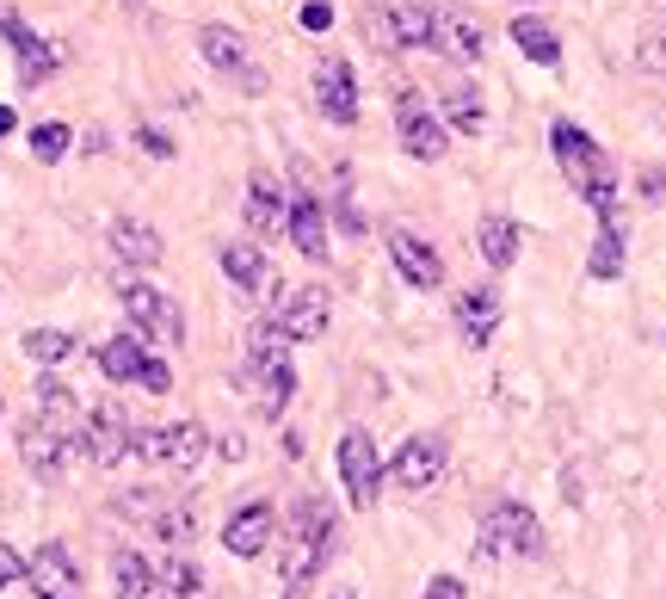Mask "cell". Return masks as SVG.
I'll return each instance as SVG.
<instances>
[{
    "label": "cell",
    "instance_id": "5bb4252c",
    "mask_svg": "<svg viewBox=\"0 0 666 599\" xmlns=\"http://www.w3.org/2000/svg\"><path fill=\"white\" fill-rule=\"evenodd\" d=\"M0 38L13 44V56H19V81H25V87H44V81L56 75L62 50H56V44H44V38H31L19 13H0Z\"/></svg>",
    "mask_w": 666,
    "mask_h": 599
},
{
    "label": "cell",
    "instance_id": "603a6c76",
    "mask_svg": "<svg viewBox=\"0 0 666 599\" xmlns=\"http://www.w3.org/2000/svg\"><path fill=\"white\" fill-rule=\"evenodd\" d=\"M37 420H44V427H56V433H68V439H81V402H74V390L68 383L50 371V377H37Z\"/></svg>",
    "mask_w": 666,
    "mask_h": 599
},
{
    "label": "cell",
    "instance_id": "e575fe53",
    "mask_svg": "<svg viewBox=\"0 0 666 599\" xmlns=\"http://www.w3.org/2000/svg\"><path fill=\"white\" fill-rule=\"evenodd\" d=\"M68 149H74V130H68V124H37V130H31V155H37V161H62Z\"/></svg>",
    "mask_w": 666,
    "mask_h": 599
},
{
    "label": "cell",
    "instance_id": "d4e9b609",
    "mask_svg": "<svg viewBox=\"0 0 666 599\" xmlns=\"http://www.w3.org/2000/svg\"><path fill=\"white\" fill-rule=\"evenodd\" d=\"M284 198H278V180H272V173H253V180H247V229L253 235H278L284 229Z\"/></svg>",
    "mask_w": 666,
    "mask_h": 599
},
{
    "label": "cell",
    "instance_id": "9a60e30c",
    "mask_svg": "<svg viewBox=\"0 0 666 599\" xmlns=\"http://www.w3.org/2000/svg\"><path fill=\"white\" fill-rule=\"evenodd\" d=\"M315 105H321L327 124H358V87H352V68L340 56L315 62Z\"/></svg>",
    "mask_w": 666,
    "mask_h": 599
},
{
    "label": "cell",
    "instance_id": "277c9868",
    "mask_svg": "<svg viewBox=\"0 0 666 599\" xmlns=\"http://www.w3.org/2000/svg\"><path fill=\"white\" fill-rule=\"evenodd\" d=\"M481 550L488 556H543V525L525 501H494L481 513Z\"/></svg>",
    "mask_w": 666,
    "mask_h": 599
},
{
    "label": "cell",
    "instance_id": "7402d4cb",
    "mask_svg": "<svg viewBox=\"0 0 666 599\" xmlns=\"http://www.w3.org/2000/svg\"><path fill=\"white\" fill-rule=\"evenodd\" d=\"M284 235L296 241V254L303 260H327V217L309 192H296V204L284 210Z\"/></svg>",
    "mask_w": 666,
    "mask_h": 599
},
{
    "label": "cell",
    "instance_id": "83f0119b",
    "mask_svg": "<svg viewBox=\"0 0 666 599\" xmlns=\"http://www.w3.org/2000/svg\"><path fill=\"white\" fill-rule=\"evenodd\" d=\"M111 593H118V599H148V593H155V569H148L136 550H118V556H111Z\"/></svg>",
    "mask_w": 666,
    "mask_h": 599
},
{
    "label": "cell",
    "instance_id": "44dd1931",
    "mask_svg": "<svg viewBox=\"0 0 666 599\" xmlns=\"http://www.w3.org/2000/svg\"><path fill=\"white\" fill-rule=\"evenodd\" d=\"M494 328H500V291H494V285L463 291V297H457V334H463L469 346H488Z\"/></svg>",
    "mask_w": 666,
    "mask_h": 599
},
{
    "label": "cell",
    "instance_id": "7a4b0ae2",
    "mask_svg": "<svg viewBox=\"0 0 666 599\" xmlns=\"http://www.w3.org/2000/svg\"><path fill=\"white\" fill-rule=\"evenodd\" d=\"M549 149H555V161H562V173H568V186L592 204V210H617V173H611V161H605V149L592 143V136L580 130V124H555L549 130Z\"/></svg>",
    "mask_w": 666,
    "mask_h": 599
},
{
    "label": "cell",
    "instance_id": "ba28073f",
    "mask_svg": "<svg viewBox=\"0 0 666 599\" xmlns=\"http://www.w3.org/2000/svg\"><path fill=\"white\" fill-rule=\"evenodd\" d=\"M198 56L216 68V75H229L241 93H266V68L247 56V38H241L235 25H204L198 31Z\"/></svg>",
    "mask_w": 666,
    "mask_h": 599
},
{
    "label": "cell",
    "instance_id": "ffe728a7",
    "mask_svg": "<svg viewBox=\"0 0 666 599\" xmlns=\"http://www.w3.org/2000/svg\"><path fill=\"white\" fill-rule=\"evenodd\" d=\"M389 38L395 50H426L438 44V0H389Z\"/></svg>",
    "mask_w": 666,
    "mask_h": 599
},
{
    "label": "cell",
    "instance_id": "e0dca14e",
    "mask_svg": "<svg viewBox=\"0 0 666 599\" xmlns=\"http://www.w3.org/2000/svg\"><path fill=\"white\" fill-rule=\"evenodd\" d=\"M222 272L235 278L241 291H253V297H284V285H278V272H272V260L253 248V241H222Z\"/></svg>",
    "mask_w": 666,
    "mask_h": 599
},
{
    "label": "cell",
    "instance_id": "d6a6232c",
    "mask_svg": "<svg viewBox=\"0 0 666 599\" xmlns=\"http://www.w3.org/2000/svg\"><path fill=\"white\" fill-rule=\"evenodd\" d=\"M648 68H666V0H654L648 19H642V50H636Z\"/></svg>",
    "mask_w": 666,
    "mask_h": 599
},
{
    "label": "cell",
    "instance_id": "74e56055",
    "mask_svg": "<svg viewBox=\"0 0 666 599\" xmlns=\"http://www.w3.org/2000/svg\"><path fill=\"white\" fill-rule=\"evenodd\" d=\"M636 192H642V204H666V161H648L636 173Z\"/></svg>",
    "mask_w": 666,
    "mask_h": 599
},
{
    "label": "cell",
    "instance_id": "8992f818",
    "mask_svg": "<svg viewBox=\"0 0 666 599\" xmlns=\"http://www.w3.org/2000/svg\"><path fill=\"white\" fill-rule=\"evenodd\" d=\"M118 297H124V315H130V328H136L142 340H161V346H179V340H185V315H179V303H173L167 291L130 278Z\"/></svg>",
    "mask_w": 666,
    "mask_h": 599
},
{
    "label": "cell",
    "instance_id": "1f68e13d",
    "mask_svg": "<svg viewBox=\"0 0 666 599\" xmlns=\"http://www.w3.org/2000/svg\"><path fill=\"white\" fill-rule=\"evenodd\" d=\"M25 359H37V365L74 359V334H62V328H31V334H25Z\"/></svg>",
    "mask_w": 666,
    "mask_h": 599
},
{
    "label": "cell",
    "instance_id": "f35d334b",
    "mask_svg": "<svg viewBox=\"0 0 666 599\" xmlns=\"http://www.w3.org/2000/svg\"><path fill=\"white\" fill-rule=\"evenodd\" d=\"M136 383H142L148 396H167V390H173V371H167V359H142V377H136Z\"/></svg>",
    "mask_w": 666,
    "mask_h": 599
},
{
    "label": "cell",
    "instance_id": "f546056e",
    "mask_svg": "<svg viewBox=\"0 0 666 599\" xmlns=\"http://www.w3.org/2000/svg\"><path fill=\"white\" fill-rule=\"evenodd\" d=\"M512 44L525 50L531 62H543V68H555V62H562V38H555L549 25H537V19H512Z\"/></svg>",
    "mask_w": 666,
    "mask_h": 599
},
{
    "label": "cell",
    "instance_id": "836d02e7",
    "mask_svg": "<svg viewBox=\"0 0 666 599\" xmlns=\"http://www.w3.org/2000/svg\"><path fill=\"white\" fill-rule=\"evenodd\" d=\"M444 44H451V56L475 62V56H481V25H475L469 13H451V19H444Z\"/></svg>",
    "mask_w": 666,
    "mask_h": 599
},
{
    "label": "cell",
    "instance_id": "52a82bcc",
    "mask_svg": "<svg viewBox=\"0 0 666 599\" xmlns=\"http://www.w3.org/2000/svg\"><path fill=\"white\" fill-rule=\"evenodd\" d=\"M19 457H25V470H31L37 482H62L74 457H87V439H68V433L44 427V420L31 414L25 427H19Z\"/></svg>",
    "mask_w": 666,
    "mask_h": 599
},
{
    "label": "cell",
    "instance_id": "2e32d148",
    "mask_svg": "<svg viewBox=\"0 0 666 599\" xmlns=\"http://www.w3.org/2000/svg\"><path fill=\"white\" fill-rule=\"evenodd\" d=\"M389 260H395V272H401L414 291H438V285H444V260L426 248L414 229H389Z\"/></svg>",
    "mask_w": 666,
    "mask_h": 599
},
{
    "label": "cell",
    "instance_id": "d6986e66",
    "mask_svg": "<svg viewBox=\"0 0 666 599\" xmlns=\"http://www.w3.org/2000/svg\"><path fill=\"white\" fill-rule=\"evenodd\" d=\"M272 532H278L272 501H247V507L229 513V525H222V544H229V556H259L272 544Z\"/></svg>",
    "mask_w": 666,
    "mask_h": 599
},
{
    "label": "cell",
    "instance_id": "d590c367",
    "mask_svg": "<svg viewBox=\"0 0 666 599\" xmlns=\"http://www.w3.org/2000/svg\"><path fill=\"white\" fill-rule=\"evenodd\" d=\"M155 538H167L173 550L192 544V507H173V501H167V507L155 513Z\"/></svg>",
    "mask_w": 666,
    "mask_h": 599
},
{
    "label": "cell",
    "instance_id": "ee69618b",
    "mask_svg": "<svg viewBox=\"0 0 666 599\" xmlns=\"http://www.w3.org/2000/svg\"><path fill=\"white\" fill-rule=\"evenodd\" d=\"M13 124H19V118H13V105H0V136H13Z\"/></svg>",
    "mask_w": 666,
    "mask_h": 599
},
{
    "label": "cell",
    "instance_id": "484cf974",
    "mask_svg": "<svg viewBox=\"0 0 666 599\" xmlns=\"http://www.w3.org/2000/svg\"><path fill=\"white\" fill-rule=\"evenodd\" d=\"M475 248H481V260H488L494 272H506L512 260H518V223L512 217H481V229H475Z\"/></svg>",
    "mask_w": 666,
    "mask_h": 599
},
{
    "label": "cell",
    "instance_id": "f1b7e54d",
    "mask_svg": "<svg viewBox=\"0 0 666 599\" xmlns=\"http://www.w3.org/2000/svg\"><path fill=\"white\" fill-rule=\"evenodd\" d=\"M142 359H148V352H142V340H130V334H118V340L99 346V371H105L111 383H136V377H142Z\"/></svg>",
    "mask_w": 666,
    "mask_h": 599
},
{
    "label": "cell",
    "instance_id": "ab89813d",
    "mask_svg": "<svg viewBox=\"0 0 666 599\" xmlns=\"http://www.w3.org/2000/svg\"><path fill=\"white\" fill-rule=\"evenodd\" d=\"M25 581V556L13 544H0V587H19Z\"/></svg>",
    "mask_w": 666,
    "mask_h": 599
},
{
    "label": "cell",
    "instance_id": "f6af8a7d",
    "mask_svg": "<svg viewBox=\"0 0 666 599\" xmlns=\"http://www.w3.org/2000/svg\"><path fill=\"white\" fill-rule=\"evenodd\" d=\"M333 599H352V593H333Z\"/></svg>",
    "mask_w": 666,
    "mask_h": 599
},
{
    "label": "cell",
    "instance_id": "60d3db41",
    "mask_svg": "<svg viewBox=\"0 0 666 599\" xmlns=\"http://www.w3.org/2000/svg\"><path fill=\"white\" fill-rule=\"evenodd\" d=\"M296 19H303V31H327L333 7H327V0H303V13H296Z\"/></svg>",
    "mask_w": 666,
    "mask_h": 599
},
{
    "label": "cell",
    "instance_id": "b9f144b4",
    "mask_svg": "<svg viewBox=\"0 0 666 599\" xmlns=\"http://www.w3.org/2000/svg\"><path fill=\"white\" fill-rule=\"evenodd\" d=\"M426 599H469V587L457 575H438V581H426Z\"/></svg>",
    "mask_w": 666,
    "mask_h": 599
},
{
    "label": "cell",
    "instance_id": "9c48e42d",
    "mask_svg": "<svg viewBox=\"0 0 666 599\" xmlns=\"http://www.w3.org/2000/svg\"><path fill=\"white\" fill-rule=\"evenodd\" d=\"M340 482H346V501H352L358 513H370V507H377L383 457H377V439H370V433H358V427L340 439Z\"/></svg>",
    "mask_w": 666,
    "mask_h": 599
},
{
    "label": "cell",
    "instance_id": "8fae6325",
    "mask_svg": "<svg viewBox=\"0 0 666 599\" xmlns=\"http://www.w3.org/2000/svg\"><path fill=\"white\" fill-rule=\"evenodd\" d=\"M444 457H451V445H444V433H414L401 451H395V464H389V476H395V488H432L438 476H444Z\"/></svg>",
    "mask_w": 666,
    "mask_h": 599
},
{
    "label": "cell",
    "instance_id": "3957f363",
    "mask_svg": "<svg viewBox=\"0 0 666 599\" xmlns=\"http://www.w3.org/2000/svg\"><path fill=\"white\" fill-rule=\"evenodd\" d=\"M284 346H290V334L278 322H253V334H247V371L259 383V414H284L290 396H296V371L284 359Z\"/></svg>",
    "mask_w": 666,
    "mask_h": 599
},
{
    "label": "cell",
    "instance_id": "7bdbcfd3",
    "mask_svg": "<svg viewBox=\"0 0 666 599\" xmlns=\"http://www.w3.org/2000/svg\"><path fill=\"white\" fill-rule=\"evenodd\" d=\"M136 143H142V149H148V155H161V161H167V155H173V143H167V136H161V130H148V124H142V130H136Z\"/></svg>",
    "mask_w": 666,
    "mask_h": 599
},
{
    "label": "cell",
    "instance_id": "4fadbf2b",
    "mask_svg": "<svg viewBox=\"0 0 666 599\" xmlns=\"http://www.w3.org/2000/svg\"><path fill=\"white\" fill-rule=\"evenodd\" d=\"M25 581L37 587V599H81V569L62 544H37L25 562Z\"/></svg>",
    "mask_w": 666,
    "mask_h": 599
},
{
    "label": "cell",
    "instance_id": "4dcf8cb0",
    "mask_svg": "<svg viewBox=\"0 0 666 599\" xmlns=\"http://www.w3.org/2000/svg\"><path fill=\"white\" fill-rule=\"evenodd\" d=\"M444 118H451V130H463V136H475L481 124H488V112H481V99H475L469 81H451V87H444Z\"/></svg>",
    "mask_w": 666,
    "mask_h": 599
},
{
    "label": "cell",
    "instance_id": "30bf717a",
    "mask_svg": "<svg viewBox=\"0 0 666 599\" xmlns=\"http://www.w3.org/2000/svg\"><path fill=\"white\" fill-rule=\"evenodd\" d=\"M81 439H87V457L99 470H118V464H130V445H136V427H130V414L118 408V402H99L93 414H87V427H81Z\"/></svg>",
    "mask_w": 666,
    "mask_h": 599
},
{
    "label": "cell",
    "instance_id": "5b68a950",
    "mask_svg": "<svg viewBox=\"0 0 666 599\" xmlns=\"http://www.w3.org/2000/svg\"><path fill=\"white\" fill-rule=\"evenodd\" d=\"M210 451V433L198 427V420H173V427H155V433H136L130 457H142V464H167V470H198Z\"/></svg>",
    "mask_w": 666,
    "mask_h": 599
},
{
    "label": "cell",
    "instance_id": "6da1fadb",
    "mask_svg": "<svg viewBox=\"0 0 666 599\" xmlns=\"http://www.w3.org/2000/svg\"><path fill=\"white\" fill-rule=\"evenodd\" d=\"M333 513L321 501H303L290 513V532H284V550H278V581L284 593H303L321 569H327V556H333Z\"/></svg>",
    "mask_w": 666,
    "mask_h": 599
},
{
    "label": "cell",
    "instance_id": "7c38bea8",
    "mask_svg": "<svg viewBox=\"0 0 666 599\" xmlns=\"http://www.w3.org/2000/svg\"><path fill=\"white\" fill-rule=\"evenodd\" d=\"M395 136H401V149L414 155V161H438L444 155V124L426 112L420 93H401L395 99Z\"/></svg>",
    "mask_w": 666,
    "mask_h": 599
},
{
    "label": "cell",
    "instance_id": "8d00e7d4",
    "mask_svg": "<svg viewBox=\"0 0 666 599\" xmlns=\"http://www.w3.org/2000/svg\"><path fill=\"white\" fill-rule=\"evenodd\" d=\"M155 587H167L173 599H198V569H192V562H185V556H173L167 569L155 575Z\"/></svg>",
    "mask_w": 666,
    "mask_h": 599
},
{
    "label": "cell",
    "instance_id": "4316f807",
    "mask_svg": "<svg viewBox=\"0 0 666 599\" xmlns=\"http://www.w3.org/2000/svg\"><path fill=\"white\" fill-rule=\"evenodd\" d=\"M623 217L617 210H599V241H592V260H586V272L592 278H617L623 272Z\"/></svg>",
    "mask_w": 666,
    "mask_h": 599
},
{
    "label": "cell",
    "instance_id": "ac0fdd59",
    "mask_svg": "<svg viewBox=\"0 0 666 599\" xmlns=\"http://www.w3.org/2000/svg\"><path fill=\"white\" fill-rule=\"evenodd\" d=\"M278 328L290 340H321L327 334V291L321 285H296L278 297Z\"/></svg>",
    "mask_w": 666,
    "mask_h": 599
},
{
    "label": "cell",
    "instance_id": "cb8c5ba5",
    "mask_svg": "<svg viewBox=\"0 0 666 599\" xmlns=\"http://www.w3.org/2000/svg\"><path fill=\"white\" fill-rule=\"evenodd\" d=\"M105 241H111V260H124V266H155L161 260V235L148 229V223H136V217H118L105 229Z\"/></svg>",
    "mask_w": 666,
    "mask_h": 599
}]
</instances>
